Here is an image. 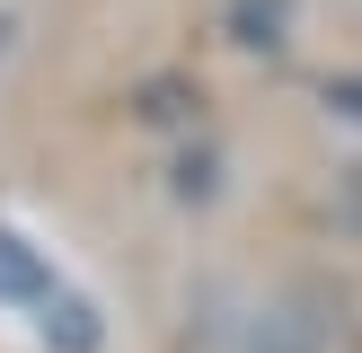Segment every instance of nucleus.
Wrapping results in <instances>:
<instances>
[{"label":"nucleus","mask_w":362,"mask_h":353,"mask_svg":"<svg viewBox=\"0 0 362 353\" xmlns=\"http://www.w3.org/2000/svg\"><path fill=\"white\" fill-rule=\"evenodd\" d=\"M230 353H336V300L327 292H283L257 300L230 335Z\"/></svg>","instance_id":"nucleus-1"},{"label":"nucleus","mask_w":362,"mask_h":353,"mask_svg":"<svg viewBox=\"0 0 362 353\" xmlns=\"http://www.w3.org/2000/svg\"><path fill=\"white\" fill-rule=\"evenodd\" d=\"M71 300V282H62V265L45 256V247H27L18 229H0V309H18L27 327H45L53 309Z\"/></svg>","instance_id":"nucleus-2"},{"label":"nucleus","mask_w":362,"mask_h":353,"mask_svg":"<svg viewBox=\"0 0 362 353\" xmlns=\"http://www.w3.org/2000/svg\"><path fill=\"white\" fill-rule=\"evenodd\" d=\"M221 194H230V159L212 150V141H194V150L168 159V203H194V212H204V203H221Z\"/></svg>","instance_id":"nucleus-3"},{"label":"nucleus","mask_w":362,"mask_h":353,"mask_svg":"<svg viewBox=\"0 0 362 353\" xmlns=\"http://www.w3.org/2000/svg\"><path fill=\"white\" fill-rule=\"evenodd\" d=\"M292 9L300 0H230V44L239 53H283L292 44Z\"/></svg>","instance_id":"nucleus-4"},{"label":"nucleus","mask_w":362,"mask_h":353,"mask_svg":"<svg viewBox=\"0 0 362 353\" xmlns=\"http://www.w3.org/2000/svg\"><path fill=\"white\" fill-rule=\"evenodd\" d=\"M318 115L362 133V71H327V80H318Z\"/></svg>","instance_id":"nucleus-5"},{"label":"nucleus","mask_w":362,"mask_h":353,"mask_svg":"<svg viewBox=\"0 0 362 353\" xmlns=\"http://www.w3.org/2000/svg\"><path fill=\"white\" fill-rule=\"evenodd\" d=\"M327 203H336V212H345V221L362 229V168H336V194H327Z\"/></svg>","instance_id":"nucleus-6"},{"label":"nucleus","mask_w":362,"mask_h":353,"mask_svg":"<svg viewBox=\"0 0 362 353\" xmlns=\"http://www.w3.org/2000/svg\"><path fill=\"white\" fill-rule=\"evenodd\" d=\"M0 53H9V18H0Z\"/></svg>","instance_id":"nucleus-7"}]
</instances>
